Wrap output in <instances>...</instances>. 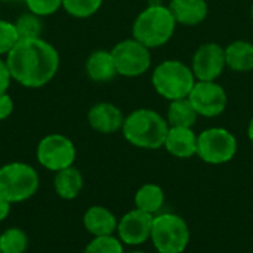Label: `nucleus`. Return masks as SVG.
I'll list each match as a JSON object with an SVG mask.
<instances>
[{"mask_svg":"<svg viewBox=\"0 0 253 253\" xmlns=\"http://www.w3.org/2000/svg\"><path fill=\"white\" fill-rule=\"evenodd\" d=\"M4 59L12 80L27 89H40L49 84L61 65L58 49L43 37L21 39Z\"/></svg>","mask_w":253,"mask_h":253,"instance_id":"nucleus-1","label":"nucleus"},{"mask_svg":"<svg viewBox=\"0 0 253 253\" xmlns=\"http://www.w3.org/2000/svg\"><path fill=\"white\" fill-rule=\"evenodd\" d=\"M169 130L166 117L151 108H136L123 122V138L133 147L142 150H159L165 145Z\"/></svg>","mask_w":253,"mask_h":253,"instance_id":"nucleus-2","label":"nucleus"},{"mask_svg":"<svg viewBox=\"0 0 253 253\" xmlns=\"http://www.w3.org/2000/svg\"><path fill=\"white\" fill-rule=\"evenodd\" d=\"M176 25L169 6L153 1L135 18L132 24V37L148 49H156L172 39Z\"/></svg>","mask_w":253,"mask_h":253,"instance_id":"nucleus-3","label":"nucleus"},{"mask_svg":"<svg viewBox=\"0 0 253 253\" xmlns=\"http://www.w3.org/2000/svg\"><path fill=\"white\" fill-rule=\"evenodd\" d=\"M196 82L191 67L178 59L162 61L151 74L154 90L168 101L188 98Z\"/></svg>","mask_w":253,"mask_h":253,"instance_id":"nucleus-4","label":"nucleus"},{"mask_svg":"<svg viewBox=\"0 0 253 253\" xmlns=\"http://www.w3.org/2000/svg\"><path fill=\"white\" fill-rule=\"evenodd\" d=\"M39 187L40 176L30 163L9 162L0 166V196L12 205L30 200Z\"/></svg>","mask_w":253,"mask_h":253,"instance_id":"nucleus-5","label":"nucleus"},{"mask_svg":"<svg viewBox=\"0 0 253 253\" xmlns=\"http://www.w3.org/2000/svg\"><path fill=\"white\" fill-rule=\"evenodd\" d=\"M190 239V227L182 216L176 213L154 215L150 240L157 253H184Z\"/></svg>","mask_w":253,"mask_h":253,"instance_id":"nucleus-6","label":"nucleus"},{"mask_svg":"<svg viewBox=\"0 0 253 253\" xmlns=\"http://www.w3.org/2000/svg\"><path fill=\"white\" fill-rule=\"evenodd\" d=\"M237 138L225 127H209L197 135V157L208 165H225L237 154Z\"/></svg>","mask_w":253,"mask_h":253,"instance_id":"nucleus-7","label":"nucleus"},{"mask_svg":"<svg viewBox=\"0 0 253 253\" xmlns=\"http://www.w3.org/2000/svg\"><path fill=\"white\" fill-rule=\"evenodd\" d=\"M76 157L77 150L74 142L62 133H49L43 136L36 147L37 163L53 173L74 166Z\"/></svg>","mask_w":253,"mask_h":253,"instance_id":"nucleus-8","label":"nucleus"},{"mask_svg":"<svg viewBox=\"0 0 253 253\" xmlns=\"http://www.w3.org/2000/svg\"><path fill=\"white\" fill-rule=\"evenodd\" d=\"M117 74L122 77H139L151 67V52L136 39H125L111 49Z\"/></svg>","mask_w":253,"mask_h":253,"instance_id":"nucleus-9","label":"nucleus"},{"mask_svg":"<svg viewBox=\"0 0 253 253\" xmlns=\"http://www.w3.org/2000/svg\"><path fill=\"white\" fill-rule=\"evenodd\" d=\"M188 101L199 116L212 119L225 111L228 105V95L216 82H196L188 95Z\"/></svg>","mask_w":253,"mask_h":253,"instance_id":"nucleus-10","label":"nucleus"},{"mask_svg":"<svg viewBox=\"0 0 253 253\" xmlns=\"http://www.w3.org/2000/svg\"><path fill=\"white\" fill-rule=\"evenodd\" d=\"M225 67V47L213 42L200 44L191 58V70L197 82H216Z\"/></svg>","mask_w":253,"mask_h":253,"instance_id":"nucleus-11","label":"nucleus"},{"mask_svg":"<svg viewBox=\"0 0 253 253\" xmlns=\"http://www.w3.org/2000/svg\"><path fill=\"white\" fill-rule=\"evenodd\" d=\"M153 221L154 215L135 208L119 219L116 234L126 246H141L151 237Z\"/></svg>","mask_w":253,"mask_h":253,"instance_id":"nucleus-12","label":"nucleus"},{"mask_svg":"<svg viewBox=\"0 0 253 253\" xmlns=\"http://www.w3.org/2000/svg\"><path fill=\"white\" fill-rule=\"evenodd\" d=\"M125 117L126 116L116 104L107 101L93 104L86 116L90 129L102 135H111L122 130Z\"/></svg>","mask_w":253,"mask_h":253,"instance_id":"nucleus-13","label":"nucleus"},{"mask_svg":"<svg viewBox=\"0 0 253 253\" xmlns=\"http://www.w3.org/2000/svg\"><path fill=\"white\" fill-rule=\"evenodd\" d=\"M119 219L105 206H90L83 215V227L92 237L114 236Z\"/></svg>","mask_w":253,"mask_h":253,"instance_id":"nucleus-14","label":"nucleus"},{"mask_svg":"<svg viewBox=\"0 0 253 253\" xmlns=\"http://www.w3.org/2000/svg\"><path fill=\"white\" fill-rule=\"evenodd\" d=\"M163 147L176 159H190L197 154V133L193 127H169Z\"/></svg>","mask_w":253,"mask_h":253,"instance_id":"nucleus-15","label":"nucleus"},{"mask_svg":"<svg viewBox=\"0 0 253 253\" xmlns=\"http://www.w3.org/2000/svg\"><path fill=\"white\" fill-rule=\"evenodd\" d=\"M84 71L89 80L95 83H108L119 76L113 53L111 50H105V49L93 50L87 56L84 62Z\"/></svg>","mask_w":253,"mask_h":253,"instance_id":"nucleus-16","label":"nucleus"},{"mask_svg":"<svg viewBox=\"0 0 253 253\" xmlns=\"http://www.w3.org/2000/svg\"><path fill=\"white\" fill-rule=\"evenodd\" d=\"M169 9L176 21L185 27H196L202 24L209 13L206 0H170Z\"/></svg>","mask_w":253,"mask_h":253,"instance_id":"nucleus-17","label":"nucleus"},{"mask_svg":"<svg viewBox=\"0 0 253 253\" xmlns=\"http://www.w3.org/2000/svg\"><path fill=\"white\" fill-rule=\"evenodd\" d=\"M53 191L62 200H74L80 196L84 179L82 172L76 166L65 168L55 173L53 176Z\"/></svg>","mask_w":253,"mask_h":253,"instance_id":"nucleus-18","label":"nucleus"},{"mask_svg":"<svg viewBox=\"0 0 253 253\" xmlns=\"http://www.w3.org/2000/svg\"><path fill=\"white\" fill-rule=\"evenodd\" d=\"M227 67L236 73L253 71V43L248 40H236L225 47Z\"/></svg>","mask_w":253,"mask_h":253,"instance_id":"nucleus-19","label":"nucleus"},{"mask_svg":"<svg viewBox=\"0 0 253 253\" xmlns=\"http://www.w3.org/2000/svg\"><path fill=\"white\" fill-rule=\"evenodd\" d=\"M133 202L136 209L157 215L165 205V191L157 184H144L136 190Z\"/></svg>","mask_w":253,"mask_h":253,"instance_id":"nucleus-20","label":"nucleus"},{"mask_svg":"<svg viewBox=\"0 0 253 253\" xmlns=\"http://www.w3.org/2000/svg\"><path fill=\"white\" fill-rule=\"evenodd\" d=\"M197 117L199 114L196 113L188 98L170 101L166 114L169 127H193L197 122Z\"/></svg>","mask_w":253,"mask_h":253,"instance_id":"nucleus-21","label":"nucleus"},{"mask_svg":"<svg viewBox=\"0 0 253 253\" xmlns=\"http://www.w3.org/2000/svg\"><path fill=\"white\" fill-rule=\"evenodd\" d=\"M28 236L19 227H9L0 234V252L25 253L28 249Z\"/></svg>","mask_w":253,"mask_h":253,"instance_id":"nucleus-22","label":"nucleus"},{"mask_svg":"<svg viewBox=\"0 0 253 253\" xmlns=\"http://www.w3.org/2000/svg\"><path fill=\"white\" fill-rule=\"evenodd\" d=\"M102 3L104 0H62V9L73 18L86 19L93 16Z\"/></svg>","mask_w":253,"mask_h":253,"instance_id":"nucleus-23","label":"nucleus"},{"mask_svg":"<svg viewBox=\"0 0 253 253\" xmlns=\"http://www.w3.org/2000/svg\"><path fill=\"white\" fill-rule=\"evenodd\" d=\"M40 16L31 13V12H25L22 15H19L13 22L16 27V31L19 34V39H36V37H42L43 33V24H42Z\"/></svg>","mask_w":253,"mask_h":253,"instance_id":"nucleus-24","label":"nucleus"},{"mask_svg":"<svg viewBox=\"0 0 253 253\" xmlns=\"http://www.w3.org/2000/svg\"><path fill=\"white\" fill-rule=\"evenodd\" d=\"M83 253H125V249L117 236H102L93 237Z\"/></svg>","mask_w":253,"mask_h":253,"instance_id":"nucleus-25","label":"nucleus"},{"mask_svg":"<svg viewBox=\"0 0 253 253\" xmlns=\"http://www.w3.org/2000/svg\"><path fill=\"white\" fill-rule=\"evenodd\" d=\"M19 40L21 39L16 31L15 22L7 19H0V56L6 58V55L16 46Z\"/></svg>","mask_w":253,"mask_h":253,"instance_id":"nucleus-26","label":"nucleus"},{"mask_svg":"<svg viewBox=\"0 0 253 253\" xmlns=\"http://www.w3.org/2000/svg\"><path fill=\"white\" fill-rule=\"evenodd\" d=\"M24 3L28 12L40 18L52 16L62 9V0H24Z\"/></svg>","mask_w":253,"mask_h":253,"instance_id":"nucleus-27","label":"nucleus"},{"mask_svg":"<svg viewBox=\"0 0 253 253\" xmlns=\"http://www.w3.org/2000/svg\"><path fill=\"white\" fill-rule=\"evenodd\" d=\"M13 110H15V102L12 96L9 95V92L1 93L0 95V122L7 120L12 116Z\"/></svg>","mask_w":253,"mask_h":253,"instance_id":"nucleus-28","label":"nucleus"},{"mask_svg":"<svg viewBox=\"0 0 253 253\" xmlns=\"http://www.w3.org/2000/svg\"><path fill=\"white\" fill-rule=\"evenodd\" d=\"M12 83H13V80H12L7 62H6L4 58L0 56V95L9 92V87H10Z\"/></svg>","mask_w":253,"mask_h":253,"instance_id":"nucleus-29","label":"nucleus"},{"mask_svg":"<svg viewBox=\"0 0 253 253\" xmlns=\"http://www.w3.org/2000/svg\"><path fill=\"white\" fill-rule=\"evenodd\" d=\"M10 209H12V203L7 202L3 196H0V222L7 219V216L10 215Z\"/></svg>","mask_w":253,"mask_h":253,"instance_id":"nucleus-30","label":"nucleus"},{"mask_svg":"<svg viewBox=\"0 0 253 253\" xmlns=\"http://www.w3.org/2000/svg\"><path fill=\"white\" fill-rule=\"evenodd\" d=\"M248 138H249V141L253 144V117L251 119L249 125H248Z\"/></svg>","mask_w":253,"mask_h":253,"instance_id":"nucleus-31","label":"nucleus"},{"mask_svg":"<svg viewBox=\"0 0 253 253\" xmlns=\"http://www.w3.org/2000/svg\"><path fill=\"white\" fill-rule=\"evenodd\" d=\"M127 253H147V252H142V251H132V252H127Z\"/></svg>","mask_w":253,"mask_h":253,"instance_id":"nucleus-32","label":"nucleus"},{"mask_svg":"<svg viewBox=\"0 0 253 253\" xmlns=\"http://www.w3.org/2000/svg\"><path fill=\"white\" fill-rule=\"evenodd\" d=\"M9 1H13V0H0V3H9Z\"/></svg>","mask_w":253,"mask_h":253,"instance_id":"nucleus-33","label":"nucleus"},{"mask_svg":"<svg viewBox=\"0 0 253 253\" xmlns=\"http://www.w3.org/2000/svg\"><path fill=\"white\" fill-rule=\"evenodd\" d=\"M251 15H252V19H253V3H252V9H251Z\"/></svg>","mask_w":253,"mask_h":253,"instance_id":"nucleus-34","label":"nucleus"},{"mask_svg":"<svg viewBox=\"0 0 253 253\" xmlns=\"http://www.w3.org/2000/svg\"><path fill=\"white\" fill-rule=\"evenodd\" d=\"M0 253H1V252H0Z\"/></svg>","mask_w":253,"mask_h":253,"instance_id":"nucleus-35","label":"nucleus"}]
</instances>
